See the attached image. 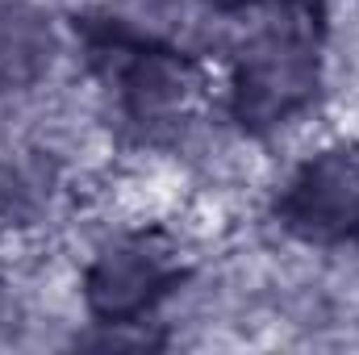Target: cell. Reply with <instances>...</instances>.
<instances>
[{
	"label": "cell",
	"mask_w": 359,
	"mask_h": 355,
	"mask_svg": "<svg viewBox=\"0 0 359 355\" xmlns=\"http://www.w3.org/2000/svg\"><path fill=\"white\" fill-rule=\"evenodd\" d=\"M318 92V38L309 8L288 4L284 21L264 29L234 67V121L243 130H271Z\"/></svg>",
	"instance_id": "cell-1"
},
{
	"label": "cell",
	"mask_w": 359,
	"mask_h": 355,
	"mask_svg": "<svg viewBox=\"0 0 359 355\" xmlns=\"http://www.w3.org/2000/svg\"><path fill=\"white\" fill-rule=\"evenodd\" d=\"M88 63L117 88L126 113L142 126L172 121L188 92L196 88V67L184 51L138 38L117 21H80Z\"/></svg>",
	"instance_id": "cell-2"
},
{
	"label": "cell",
	"mask_w": 359,
	"mask_h": 355,
	"mask_svg": "<svg viewBox=\"0 0 359 355\" xmlns=\"http://www.w3.org/2000/svg\"><path fill=\"white\" fill-rule=\"evenodd\" d=\"M184 280L176 251L159 234H130L104 247L84 276V301L104 326H134Z\"/></svg>",
	"instance_id": "cell-3"
},
{
	"label": "cell",
	"mask_w": 359,
	"mask_h": 355,
	"mask_svg": "<svg viewBox=\"0 0 359 355\" xmlns=\"http://www.w3.org/2000/svg\"><path fill=\"white\" fill-rule=\"evenodd\" d=\"M276 217L305 243H339L359 226V155L339 147L313 155L276 201Z\"/></svg>",
	"instance_id": "cell-4"
},
{
	"label": "cell",
	"mask_w": 359,
	"mask_h": 355,
	"mask_svg": "<svg viewBox=\"0 0 359 355\" xmlns=\"http://www.w3.org/2000/svg\"><path fill=\"white\" fill-rule=\"evenodd\" d=\"M55 59L50 21L21 0H0V92L29 88Z\"/></svg>",
	"instance_id": "cell-5"
},
{
	"label": "cell",
	"mask_w": 359,
	"mask_h": 355,
	"mask_svg": "<svg viewBox=\"0 0 359 355\" xmlns=\"http://www.w3.org/2000/svg\"><path fill=\"white\" fill-rule=\"evenodd\" d=\"M209 8H222V13H238V8H251L255 0H205Z\"/></svg>",
	"instance_id": "cell-6"
},
{
	"label": "cell",
	"mask_w": 359,
	"mask_h": 355,
	"mask_svg": "<svg viewBox=\"0 0 359 355\" xmlns=\"http://www.w3.org/2000/svg\"><path fill=\"white\" fill-rule=\"evenodd\" d=\"M355 234H359V226H355Z\"/></svg>",
	"instance_id": "cell-7"
}]
</instances>
